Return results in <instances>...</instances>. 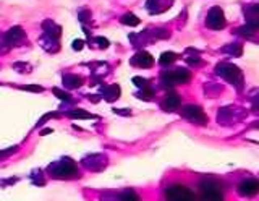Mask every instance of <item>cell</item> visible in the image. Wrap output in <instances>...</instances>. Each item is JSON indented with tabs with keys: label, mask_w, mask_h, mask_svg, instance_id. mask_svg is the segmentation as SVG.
<instances>
[{
	"label": "cell",
	"mask_w": 259,
	"mask_h": 201,
	"mask_svg": "<svg viewBox=\"0 0 259 201\" xmlns=\"http://www.w3.org/2000/svg\"><path fill=\"white\" fill-rule=\"evenodd\" d=\"M47 172L54 179H75V177L79 175L76 164L70 157H63L60 160H57V163H52L47 167Z\"/></svg>",
	"instance_id": "cell-1"
},
{
	"label": "cell",
	"mask_w": 259,
	"mask_h": 201,
	"mask_svg": "<svg viewBox=\"0 0 259 201\" xmlns=\"http://www.w3.org/2000/svg\"><path fill=\"white\" fill-rule=\"evenodd\" d=\"M215 73L219 76H222L224 79H227L230 85H233L238 91H241V88H243V73H241V70L237 65L222 62V63H219V65L215 67Z\"/></svg>",
	"instance_id": "cell-2"
},
{
	"label": "cell",
	"mask_w": 259,
	"mask_h": 201,
	"mask_svg": "<svg viewBox=\"0 0 259 201\" xmlns=\"http://www.w3.org/2000/svg\"><path fill=\"white\" fill-rule=\"evenodd\" d=\"M201 201H225L222 183L214 179H204L199 182Z\"/></svg>",
	"instance_id": "cell-3"
},
{
	"label": "cell",
	"mask_w": 259,
	"mask_h": 201,
	"mask_svg": "<svg viewBox=\"0 0 259 201\" xmlns=\"http://www.w3.org/2000/svg\"><path fill=\"white\" fill-rule=\"evenodd\" d=\"M165 201H196V196L188 187L175 183L165 190Z\"/></svg>",
	"instance_id": "cell-4"
},
{
	"label": "cell",
	"mask_w": 259,
	"mask_h": 201,
	"mask_svg": "<svg viewBox=\"0 0 259 201\" xmlns=\"http://www.w3.org/2000/svg\"><path fill=\"white\" fill-rule=\"evenodd\" d=\"M191 79V73L186 68H175L172 71H165L162 75V85L165 88H174V85H185Z\"/></svg>",
	"instance_id": "cell-5"
},
{
	"label": "cell",
	"mask_w": 259,
	"mask_h": 201,
	"mask_svg": "<svg viewBox=\"0 0 259 201\" xmlns=\"http://www.w3.org/2000/svg\"><path fill=\"white\" fill-rule=\"evenodd\" d=\"M182 117L186 118L188 122L194 124V125H206L207 124V115L204 114L199 106H194V104H188L182 109Z\"/></svg>",
	"instance_id": "cell-6"
},
{
	"label": "cell",
	"mask_w": 259,
	"mask_h": 201,
	"mask_svg": "<svg viewBox=\"0 0 259 201\" xmlns=\"http://www.w3.org/2000/svg\"><path fill=\"white\" fill-rule=\"evenodd\" d=\"M241 117H243L241 109L229 106V107H224V109L219 110L217 120H219V124L230 125V124H235V122H238V120H241Z\"/></svg>",
	"instance_id": "cell-7"
},
{
	"label": "cell",
	"mask_w": 259,
	"mask_h": 201,
	"mask_svg": "<svg viewBox=\"0 0 259 201\" xmlns=\"http://www.w3.org/2000/svg\"><path fill=\"white\" fill-rule=\"evenodd\" d=\"M81 164H83L88 171L91 172H99L102 169H105L107 166V157L104 154H91V156H86L83 160H81Z\"/></svg>",
	"instance_id": "cell-8"
},
{
	"label": "cell",
	"mask_w": 259,
	"mask_h": 201,
	"mask_svg": "<svg viewBox=\"0 0 259 201\" xmlns=\"http://www.w3.org/2000/svg\"><path fill=\"white\" fill-rule=\"evenodd\" d=\"M206 25L210 29H222V28H225L224 12L219 9V7H214V9H210V12L207 13V18H206Z\"/></svg>",
	"instance_id": "cell-9"
},
{
	"label": "cell",
	"mask_w": 259,
	"mask_h": 201,
	"mask_svg": "<svg viewBox=\"0 0 259 201\" xmlns=\"http://www.w3.org/2000/svg\"><path fill=\"white\" fill-rule=\"evenodd\" d=\"M24 37H26L24 31L20 26H15V28L7 31V34L2 37V41H4L5 47H13V46H18L20 43H23Z\"/></svg>",
	"instance_id": "cell-10"
},
{
	"label": "cell",
	"mask_w": 259,
	"mask_h": 201,
	"mask_svg": "<svg viewBox=\"0 0 259 201\" xmlns=\"http://www.w3.org/2000/svg\"><path fill=\"white\" fill-rule=\"evenodd\" d=\"M259 191V182L256 179H246L238 185V193L243 198H251Z\"/></svg>",
	"instance_id": "cell-11"
},
{
	"label": "cell",
	"mask_w": 259,
	"mask_h": 201,
	"mask_svg": "<svg viewBox=\"0 0 259 201\" xmlns=\"http://www.w3.org/2000/svg\"><path fill=\"white\" fill-rule=\"evenodd\" d=\"M130 63H132L133 67H138V68H151L154 65V57L149 52L141 51V52H138L132 60H130Z\"/></svg>",
	"instance_id": "cell-12"
},
{
	"label": "cell",
	"mask_w": 259,
	"mask_h": 201,
	"mask_svg": "<svg viewBox=\"0 0 259 201\" xmlns=\"http://www.w3.org/2000/svg\"><path fill=\"white\" fill-rule=\"evenodd\" d=\"M245 17H246V25L257 29L259 26V7L257 5H249L245 7Z\"/></svg>",
	"instance_id": "cell-13"
},
{
	"label": "cell",
	"mask_w": 259,
	"mask_h": 201,
	"mask_svg": "<svg viewBox=\"0 0 259 201\" xmlns=\"http://www.w3.org/2000/svg\"><path fill=\"white\" fill-rule=\"evenodd\" d=\"M180 104H182L180 96L175 94V93H168L164 98V102H162V109L172 112V110H177L178 107H180Z\"/></svg>",
	"instance_id": "cell-14"
},
{
	"label": "cell",
	"mask_w": 259,
	"mask_h": 201,
	"mask_svg": "<svg viewBox=\"0 0 259 201\" xmlns=\"http://www.w3.org/2000/svg\"><path fill=\"white\" fill-rule=\"evenodd\" d=\"M42 28H44V34L47 36V37H52V39H57L59 41V37H60V33H62V29H60V26H57L54 21H46L44 25H42Z\"/></svg>",
	"instance_id": "cell-15"
},
{
	"label": "cell",
	"mask_w": 259,
	"mask_h": 201,
	"mask_svg": "<svg viewBox=\"0 0 259 201\" xmlns=\"http://www.w3.org/2000/svg\"><path fill=\"white\" fill-rule=\"evenodd\" d=\"M101 93H102V96L105 98V101L112 102V101H115L118 96H120V88H118V85L104 86V88H101Z\"/></svg>",
	"instance_id": "cell-16"
},
{
	"label": "cell",
	"mask_w": 259,
	"mask_h": 201,
	"mask_svg": "<svg viewBox=\"0 0 259 201\" xmlns=\"http://www.w3.org/2000/svg\"><path fill=\"white\" fill-rule=\"evenodd\" d=\"M62 82H63V86L70 88V90H75V88H79L81 85H83V79H81L79 76H76V75H71V73L63 75Z\"/></svg>",
	"instance_id": "cell-17"
},
{
	"label": "cell",
	"mask_w": 259,
	"mask_h": 201,
	"mask_svg": "<svg viewBox=\"0 0 259 201\" xmlns=\"http://www.w3.org/2000/svg\"><path fill=\"white\" fill-rule=\"evenodd\" d=\"M117 196L120 201H141L140 195H138L135 190H123V191H120Z\"/></svg>",
	"instance_id": "cell-18"
},
{
	"label": "cell",
	"mask_w": 259,
	"mask_h": 201,
	"mask_svg": "<svg viewBox=\"0 0 259 201\" xmlns=\"http://www.w3.org/2000/svg\"><path fill=\"white\" fill-rule=\"evenodd\" d=\"M177 60V54L174 52H164L160 55V59H159V63L160 65H170V63H174Z\"/></svg>",
	"instance_id": "cell-19"
},
{
	"label": "cell",
	"mask_w": 259,
	"mask_h": 201,
	"mask_svg": "<svg viewBox=\"0 0 259 201\" xmlns=\"http://www.w3.org/2000/svg\"><path fill=\"white\" fill-rule=\"evenodd\" d=\"M121 23H123V25H130V26H136V25H140V18L135 17L133 13H126L121 17Z\"/></svg>",
	"instance_id": "cell-20"
},
{
	"label": "cell",
	"mask_w": 259,
	"mask_h": 201,
	"mask_svg": "<svg viewBox=\"0 0 259 201\" xmlns=\"http://www.w3.org/2000/svg\"><path fill=\"white\" fill-rule=\"evenodd\" d=\"M224 52H229V54H232V55H235V57H238V55H241L243 54V49H241V46L240 44H229V46H225L224 47Z\"/></svg>",
	"instance_id": "cell-21"
},
{
	"label": "cell",
	"mask_w": 259,
	"mask_h": 201,
	"mask_svg": "<svg viewBox=\"0 0 259 201\" xmlns=\"http://www.w3.org/2000/svg\"><path fill=\"white\" fill-rule=\"evenodd\" d=\"M86 110H71L68 112V115L73 117V118H96V115L93 114H84Z\"/></svg>",
	"instance_id": "cell-22"
},
{
	"label": "cell",
	"mask_w": 259,
	"mask_h": 201,
	"mask_svg": "<svg viewBox=\"0 0 259 201\" xmlns=\"http://www.w3.org/2000/svg\"><path fill=\"white\" fill-rule=\"evenodd\" d=\"M133 83L138 85V88H141V90H144V88H148V86H149L148 79L140 78V76H135V78H133Z\"/></svg>",
	"instance_id": "cell-23"
},
{
	"label": "cell",
	"mask_w": 259,
	"mask_h": 201,
	"mask_svg": "<svg viewBox=\"0 0 259 201\" xmlns=\"http://www.w3.org/2000/svg\"><path fill=\"white\" fill-rule=\"evenodd\" d=\"M52 91H54V94H55L59 99H62V101H71V98H70V94H68V93L60 91V90H52Z\"/></svg>",
	"instance_id": "cell-24"
},
{
	"label": "cell",
	"mask_w": 259,
	"mask_h": 201,
	"mask_svg": "<svg viewBox=\"0 0 259 201\" xmlns=\"http://www.w3.org/2000/svg\"><path fill=\"white\" fill-rule=\"evenodd\" d=\"M254 31H256L254 28H251V26L246 25V26L240 28V29H238V33H241V36H248V37H251V34H253Z\"/></svg>",
	"instance_id": "cell-25"
},
{
	"label": "cell",
	"mask_w": 259,
	"mask_h": 201,
	"mask_svg": "<svg viewBox=\"0 0 259 201\" xmlns=\"http://www.w3.org/2000/svg\"><path fill=\"white\" fill-rule=\"evenodd\" d=\"M94 41H96L97 46H99V49H105V47H109V41L105 37H96Z\"/></svg>",
	"instance_id": "cell-26"
},
{
	"label": "cell",
	"mask_w": 259,
	"mask_h": 201,
	"mask_svg": "<svg viewBox=\"0 0 259 201\" xmlns=\"http://www.w3.org/2000/svg\"><path fill=\"white\" fill-rule=\"evenodd\" d=\"M13 68H15V70H18V71H21V73H26L28 70H31L29 65H20V63H15Z\"/></svg>",
	"instance_id": "cell-27"
},
{
	"label": "cell",
	"mask_w": 259,
	"mask_h": 201,
	"mask_svg": "<svg viewBox=\"0 0 259 201\" xmlns=\"http://www.w3.org/2000/svg\"><path fill=\"white\" fill-rule=\"evenodd\" d=\"M84 46V41H81V39H76V41H73V49L75 51H81Z\"/></svg>",
	"instance_id": "cell-28"
},
{
	"label": "cell",
	"mask_w": 259,
	"mask_h": 201,
	"mask_svg": "<svg viewBox=\"0 0 259 201\" xmlns=\"http://www.w3.org/2000/svg\"><path fill=\"white\" fill-rule=\"evenodd\" d=\"M47 133H52L51 128H47V130H42V135H47Z\"/></svg>",
	"instance_id": "cell-29"
}]
</instances>
